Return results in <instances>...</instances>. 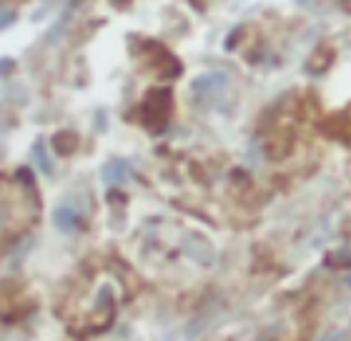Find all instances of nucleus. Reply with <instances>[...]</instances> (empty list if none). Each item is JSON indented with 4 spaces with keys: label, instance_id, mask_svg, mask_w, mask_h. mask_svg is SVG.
<instances>
[{
    "label": "nucleus",
    "instance_id": "1",
    "mask_svg": "<svg viewBox=\"0 0 351 341\" xmlns=\"http://www.w3.org/2000/svg\"><path fill=\"white\" fill-rule=\"evenodd\" d=\"M56 226L63 231H71L78 226V211H73L71 206H58L56 209Z\"/></svg>",
    "mask_w": 351,
    "mask_h": 341
},
{
    "label": "nucleus",
    "instance_id": "2",
    "mask_svg": "<svg viewBox=\"0 0 351 341\" xmlns=\"http://www.w3.org/2000/svg\"><path fill=\"white\" fill-rule=\"evenodd\" d=\"M128 174H131V168L125 166L123 161H113V163H108V166L103 168V178L108 183H121L128 178Z\"/></svg>",
    "mask_w": 351,
    "mask_h": 341
},
{
    "label": "nucleus",
    "instance_id": "3",
    "mask_svg": "<svg viewBox=\"0 0 351 341\" xmlns=\"http://www.w3.org/2000/svg\"><path fill=\"white\" fill-rule=\"evenodd\" d=\"M33 153H36V163H38V168H40L43 174H51L53 168H51V163H48V156H45V145H43V143H36Z\"/></svg>",
    "mask_w": 351,
    "mask_h": 341
}]
</instances>
